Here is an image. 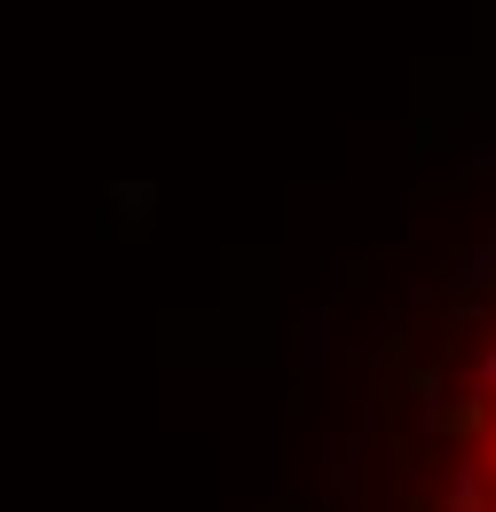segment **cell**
Wrapping results in <instances>:
<instances>
[{"label":"cell","mask_w":496,"mask_h":512,"mask_svg":"<svg viewBox=\"0 0 496 512\" xmlns=\"http://www.w3.org/2000/svg\"><path fill=\"white\" fill-rule=\"evenodd\" d=\"M449 284H457V292H489L496 284V245H465V253L449 260Z\"/></svg>","instance_id":"6da1fadb"},{"label":"cell","mask_w":496,"mask_h":512,"mask_svg":"<svg viewBox=\"0 0 496 512\" xmlns=\"http://www.w3.org/2000/svg\"><path fill=\"white\" fill-rule=\"evenodd\" d=\"M473 394H489V402H496V347L481 355V363H473Z\"/></svg>","instance_id":"3957f363"},{"label":"cell","mask_w":496,"mask_h":512,"mask_svg":"<svg viewBox=\"0 0 496 512\" xmlns=\"http://www.w3.org/2000/svg\"><path fill=\"white\" fill-rule=\"evenodd\" d=\"M449 512H489V465L481 457L449 473Z\"/></svg>","instance_id":"7a4b0ae2"},{"label":"cell","mask_w":496,"mask_h":512,"mask_svg":"<svg viewBox=\"0 0 496 512\" xmlns=\"http://www.w3.org/2000/svg\"><path fill=\"white\" fill-rule=\"evenodd\" d=\"M489 465H496V434H489Z\"/></svg>","instance_id":"5b68a950"},{"label":"cell","mask_w":496,"mask_h":512,"mask_svg":"<svg viewBox=\"0 0 496 512\" xmlns=\"http://www.w3.org/2000/svg\"><path fill=\"white\" fill-rule=\"evenodd\" d=\"M473 158H481V166H496V142H481V150H473Z\"/></svg>","instance_id":"277c9868"}]
</instances>
